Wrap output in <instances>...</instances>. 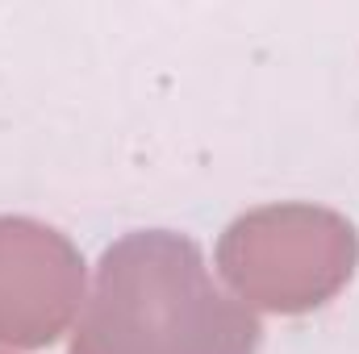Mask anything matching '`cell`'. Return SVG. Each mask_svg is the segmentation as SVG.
<instances>
[{
    "label": "cell",
    "instance_id": "3",
    "mask_svg": "<svg viewBox=\"0 0 359 354\" xmlns=\"http://www.w3.org/2000/svg\"><path fill=\"white\" fill-rule=\"evenodd\" d=\"M84 259L50 225L0 217V342L42 351L59 342L84 300Z\"/></svg>",
    "mask_w": 359,
    "mask_h": 354
},
{
    "label": "cell",
    "instance_id": "2",
    "mask_svg": "<svg viewBox=\"0 0 359 354\" xmlns=\"http://www.w3.org/2000/svg\"><path fill=\"white\" fill-rule=\"evenodd\" d=\"M359 242L347 217L318 204H268L238 217L217 246L222 279L247 309L309 313L355 271Z\"/></svg>",
    "mask_w": 359,
    "mask_h": 354
},
{
    "label": "cell",
    "instance_id": "4",
    "mask_svg": "<svg viewBox=\"0 0 359 354\" xmlns=\"http://www.w3.org/2000/svg\"><path fill=\"white\" fill-rule=\"evenodd\" d=\"M0 354H4V351H0Z\"/></svg>",
    "mask_w": 359,
    "mask_h": 354
},
{
    "label": "cell",
    "instance_id": "1",
    "mask_svg": "<svg viewBox=\"0 0 359 354\" xmlns=\"http://www.w3.org/2000/svg\"><path fill=\"white\" fill-rule=\"evenodd\" d=\"M259 317L222 292L196 242L138 229L113 242L67 354H255Z\"/></svg>",
    "mask_w": 359,
    "mask_h": 354
}]
</instances>
